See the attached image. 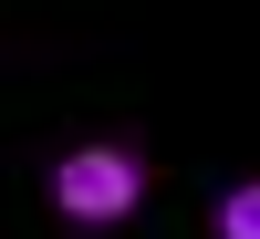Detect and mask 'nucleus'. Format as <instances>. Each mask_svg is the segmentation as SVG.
Masks as SVG:
<instances>
[{
    "mask_svg": "<svg viewBox=\"0 0 260 239\" xmlns=\"http://www.w3.org/2000/svg\"><path fill=\"white\" fill-rule=\"evenodd\" d=\"M52 208L73 229H125L146 208V156L125 135H94V146H62L52 156Z\"/></svg>",
    "mask_w": 260,
    "mask_h": 239,
    "instance_id": "obj_1",
    "label": "nucleus"
},
{
    "mask_svg": "<svg viewBox=\"0 0 260 239\" xmlns=\"http://www.w3.org/2000/svg\"><path fill=\"white\" fill-rule=\"evenodd\" d=\"M208 239H260V177H229L208 198Z\"/></svg>",
    "mask_w": 260,
    "mask_h": 239,
    "instance_id": "obj_2",
    "label": "nucleus"
}]
</instances>
